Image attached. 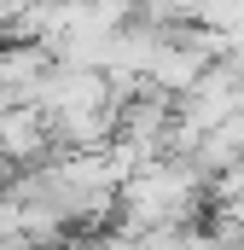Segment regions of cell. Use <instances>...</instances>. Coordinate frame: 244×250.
Segmentation results:
<instances>
[{
	"label": "cell",
	"mask_w": 244,
	"mask_h": 250,
	"mask_svg": "<svg viewBox=\"0 0 244 250\" xmlns=\"http://www.w3.org/2000/svg\"><path fill=\"white\" fill-rule=\"evenodd\" d=\"M59 151V134H53V117L35 105V99H12L0 105V157L12 169H35Z\"/></svg>",
	"instance_id": "cell-1"
}]
</instances>
